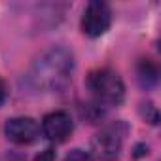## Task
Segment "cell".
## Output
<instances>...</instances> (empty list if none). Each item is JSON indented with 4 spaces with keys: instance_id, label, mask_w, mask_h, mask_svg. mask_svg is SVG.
I'll return each mask as SVG.
<instances>
[{
    "instance_id": "30bf717a",
    "label": "cell",
    "mask_w": 161,
    "mask_h": 161,
    "mask_svg": "<svg viewBox=\"0 0 161 161\" xmlns=\"http://www.w3.org/2000/svg\"><path fill=\"white\" fill-rule=\"evenodd\" d=\"M6 97H8V87H6V82H4L2 78H0V106L4 104Z\"/></svg>"
},
{
    "instance_id": "7a4b0ae2",
    "label": "cell",
    "mask_w": 161,
    "mask_h": 161,
    "mask_svg": "<svg viewBox=\"0 0 161 161\" xmlns=\"http://www.w3.org/2000/svg\"><path fill=\"white\" fill-rule=\"evenodd\" d=\"M87 89L93 99L104 106H118L123 103L125 86L118 72L112 68H97L87 76Z\"/></svg>"
},
{
    "instance_id": "9c48e42d",
    "label": "cell",
    "mask_w": 161,
    "mask_h": 161,
    "mask_svg": "<svg viewBox=\"0 0 161 161\" xmlns=\"http://www.w3.org/2000/svg\"><path fill=\"white\" fill-rule=\"evenodd\" d=\"M34 161H55V152L53 150H44L34 157Z\"/></svg>"
},
{
    "instance_id": "6da1fadb",
    "label": "cell",
    "mask_w": 161,
    "mask_h": 161,
    "mask_svg": "<svg viewBox=\"0 0 161 161\" xmlns=\"http://www.w3.org/2000/svg\"><path fill=\"white\" fill-rule=\"evenodd\" d=\"M72 70H74L72 53L64 47H53L34 61V64L27 74V80L31 87L36 91L59 93L70 84Z\"/></svg>"
},
{
    "instance_id": "5b68a950",
    "label": "cell",
    "mask_w": 161,
    "mask_h": 161,
    "mask_svg": "<svg viewBox=\"0 0 161 161\" xmlns=\"http://www.w3.org/2000/svg\"><path fill=\"white\" fill-rule=\"evenodd\" d=\"M74 131V123H72V118L63 112V110H55V112H49L44 116L42 119V133L47 140L55 142V144H61L64 142Z\"/></svg>"
},
{
    "instance_id": "3957f363",
    "label": "cell",
    "mask_w": 161,
    "mask_h": 161,
    "mask_svg": "<svg viewBox=\"0 0 161 161\" xmlns=\"http://www.w3.org/2000/svg\"><path fill=\"white\" fill-rule=\"evenodd\" d=\"M125 135H127V125L123 121H116V123H110V125L103 127L95 135V138L91 142L93 153L101 161H114V159H118V155H119V152L123 148Z\"/></svg>"
},
{
    "instance_id": "52a82bcc",
    "label": "cell",
    "mask_w": 161,
    "mask_h": 161,
    "mask_svg": "<svg viewBox=\"0 0 161 161\" xmlns=\"http://www.w3.org/2000/svg\"><path fill=\"white\" fill-rule=\"evenodd\" d=\"M138 78H140L142 86H152V84H155V80H157V68L150 61L144 59L138 64Z\"/></svg>"
},
{
    "instance_id": "277c9868",
    "label": "cell",
    "mask_w": 161,
    "mask_h": 161,
    "mask_svg": "<svg viewBox=\"0 0 161 161\" xmlns=\"http://www.w3.org/2000/svg\"><path fill=\"white\" fill-rule=\"evenodd\" d=\"M112 25V10L106 2H89L82 15V32L89 38L103 36Z\"/></svg>"
},
{
    "instance_id": "ba28073f",
    "label": "cell",
    "mask_w": 161,
    "mask_h": 161,
    "mask_svg": "<svg viewBox=\"0 0 161 161\" xmlns=\"http://www.w3.org/2000/svg\"><path fill=\"white\" fill-rule=\"evenodd\" d=\"M64 161H93V157H91L89 152H84V150L76 148V150H72V152L64 157Z\"/></svg>"
},
{
    "instance_id": "8992f818",
    "label": "cell",
    "mask_w": 161,
    "mask_h": 161,
    "mask_svg": "<svg viewBox=\"0 0 161 161\" xmlns=\"http://www.w3.org/2000/svg\"><path fill=\"white\" fill-rule=\"evenodd\" d=\"M6 136L15 142V144H31L38 138L40 135V125L36 119L27 118V116H19V118H12L6 121Z\"/></svg>"
}]
</instances>
